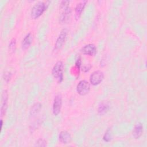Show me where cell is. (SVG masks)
I'll list each match as a JSON object with an SVG mask.
<instances>
[{
  "label": "cell",
  "instance_id": "obj_1",
  "mask_svg": "<svg viewBox=\"0 0 147 147\" xmlns=\"http://www.w3.org/2000/svg\"><path fill=\"white\" fill-rule=\"evenodd\" d=\"M69 1H63L61 2L60 8L61 10V13L60 16L59 21L61 24L67 23L70 19L71 16V10L69 7Z\"/></svg>",
  "mask_w": 147,
  "mask_h": 147
},
{
  "label": "cell",
  "instance_id": "obj_2",
  "mask_svg": "<svg viewBox=\"0 0 147 147\" xmlns=\"http://www.w3.org/2000/svg\"><path fill=\"white\" fill-rule=\"evenodd\" d=\"M48 4L43 2H38L36 3L32 9L30 15L33 19H37L40 17L46 10Z\"/></svg>",
  "mask_w": 147,
  "mask_h": 147
},
{
  "label": "cell",
  "instance_id": "obj_3",
  "mask_svg": "<svg viewBox=\"0 0 147 147\" xmlns=\"http://www.w3.org/2000/svg\"><path fill=\"white\" fill-rule=\"evenodd\" d=\"M63 71L64 64L61 61L56 62L53 66L52 70V74L55 79H56L59 83H61L63 80Z\"/></svg>",
  "mask_w": 147,
  "mask_h": 147
},
{
  "label": "cell",
  "instance_id": "obj_4",
  "mask_svg": "<svg viewBox=\"0 0 147 147\" xmlns=\"http://www.w3.org/2000/svg\"><path fill=\"white\" fill-rule=\"evenodd\" d=\"M90 90V83L85 80H83L79 82L76 86V91L80 95H85L88 93Z\"/></svg>",
  "mask_w": 147,
  "mask_h": 147
},
{
  "label": "cell",
  "instance_id": "obj_5",
  "mask_svg": "<svg viewBox=\"0 0 147 147\" xmlns=\"http://www.w3.org/2000/svg\"><path fill=\"white\" fill-rule=\"evenodd\" d=\"M104 78V74L103 72L100 71H95L92 73L90 77V81L91 84L96 86L100 84L103 80Z\"/></svg>",
  "mask_w": 147,
  "mask_h": 147
},
{
  "label": "cell",
  "instance_id": "obj_6",
  "mask_svg": "<svg viewBox=\"0 0 147 147\" xmlns=\"http://www.w3.org/2000/svg\"><path fill=\"white\" fill-rule=\"evenodd\" d=\"M67 32H68L66 29H64L60 32V33L59 35V37H57L56 43L55 44V50H59L61 48V47L64 45L65 41L66 40L67 36Z\"/></svg>",
  "mask_w": 147,
  "mask_h": 147
},
{
  "label": "cell",
  "instance_id": "obj_7",
  "mask_svg": "<svg viewBox=\"0 0 147 147\" xmlns=\"http://www.w3.org/2000/svg\"><path fill=\"white\" fill-rule=\"evenodd\" d=\"M62 106V97L61 94H57L54 98L53 103V113L55 115H57L61 110Z\"/></svg>",
  "mask_w": 147,
  "mask_h": 147
},
{
  "label": "cell",
  "instance_id": "obj_8",
  "mask_svg": "<svg viewBox=\"0 0 147 147\" xmlns=\"http://www.w3.org/2000/svg\"><path fill=\"white\" fill-rule=\"evenodd\" d=\"M1 117L5 114V113L7 107V100H8V94L6 90H4L2 92V99H1Z\"/></svg>",
  "mask_w": 147,
  "mask_h": 147
},
{
  "label": "cell",
  "instance_id": "obj_9",
  "mask_svg": "<svg viewBox=\"0 0 147 147\" xmlns=\"http://www.w3.org/2000/svg\"><path fill=\"white\" fill-rule=\"evenodd\" d=\"M81 52L86 55L94 56L96 53V48L94 44H87L82 48Z\"/></svg>",
  "mask_w": 147,
  "mask_h": 147
},
{
  "label": "cell",
  "instance_id": "obj_10",
  "mask_svg": "<svg viewBox=\"0 0 147 147\" xmlns=\"http://www.w3.org/2000/svg\"><path fill=\"white\" fill-rule=\"evenodd\" d=\"M60 141L63 144L69 143L71 141V136L70 134L67 131H62L60 133L59 136Z\"/></svg>",
  "mask_w": 147,
  "mask_h": 147
},
{
  "label": "cell",
  "instance_id": "obj_11",
  "mask_svg": "<svg viewBox=\"0 0 147 147\" xmlns=\"http://www.w3.org/2000/svg\"><path fill=\"white\" fill-rule=\"evenodd\" d=\"M33 41V35L32 33H28L24 38L22 42V48L24 50L28 49L31 45Z\"/></svg>",
  "mask_w": 147,
  "mask_h": 147
},
{
  "label": "cell",
  "instance_id": "obj_12",
  "mask_svg": "<svg viewBox=\"0 0 147 147\" xmlns=\"http://www.w3.org/2000/svg\"><path fill=\"white\" fill-rule=\"evenodd\" d=\"M87 2V1H82L79 3H78L76 5V6L75 7V18L76 20L79 19L82 14V13L85 7V5L86 4V3Z\"/></svg>",
  "mask_w": 147,
  "mask_h": 147
},
{
  "label": "cell",
  "instance_id": "obj_13",
  "mask_svg": "<svg viewBox=\"0 0 147 147\" xmlns=\"http://www.w3.org/2000/svg\"><path fill=\"white\" fill-rule=\"evenodd\" d=\"M143 126L141 123H137L134 127L133 130V136L134 138H138L142 133Z\"/></svg>",
  "mask_w": 147,
  "mask_h": 147
},
{
  "label": "cell",
  "instance_id": "obj_14",
  "mask_svg": "<svg viewBox=\"0 0 147 147\" xmlns=\"http://www.w3.org/2000/svg\"><path fill=\"white\" fill-rule=\"evenodd\" d=\"M41 108V105L40 103H36L35 104H34L30 111V115H35L36 114H37L40 109Z\"/></svg>",
  "mask_w": 147,
  "mask_h": 147
},
{
  "label": "cell",
  "instance_id": "obj_15",
  "mask_svg": "<svg viewBox=\"0 0 147 147\" xmlns=\"http://www.w3.org/2000/svg\"><path fill=\"white\" fill-rule=\"evenodd\" d=\"M109 109V106L108 105H107L105 103H101L98 109V113L100 114H103L104 113H105Z\"/></svg>",
  "mask_w": 147,
  "mask_h": 147
},
{
  "label": "cell",
  "instance_id": "obj_16",
  "mask_svg": "<svg viewBox=\"0 0 147 147\" xmlns=\"http://www.w3.org/2000/svg\"><path fill=\"white\" fill-rule=\"evenodd\" d=\"M103 140L106 142H109L111 139V134L110 129H107L103 136Z\"/></svg>",
  "mask_w": 147,
  "mask_h": 147
},
{
  "label": "cell",
  "instance_id": "obj_17",
  "mask_svg": "<svg viewBox=\"0 0 147 147\" xmlns=\"http://www.w3.org/2000/svg\"><path fill=\"white\" fill-rule=\"evenodd\" d=\"M16 48V40L15 39H12L9 44V49L11 51H14Z\"/></svg>",
  "mask_w": 147,
  "mask_h": 147
},
{
  "label": "cell",
  "instance_id": "obj_18",
  "mask_svg": "<svg viewBox=\"0 0 147 147\" xmlns=\"http://www.w3.org/2000/svg\"><path fill=\"white\" fill-rule=\"evenodd\" d=\"M36 145L38 146H45L47 145V142L43 139H39L36 142Z\"/></svg>",
  "mask_w": 147,
  "mask_h": 147
}]
</instances>
